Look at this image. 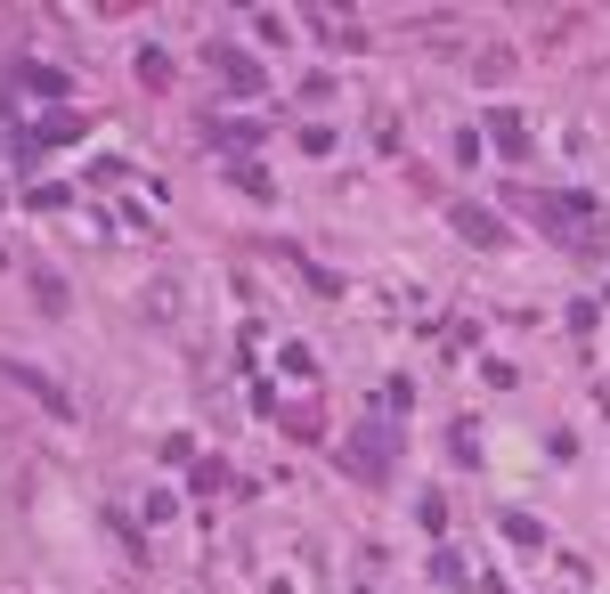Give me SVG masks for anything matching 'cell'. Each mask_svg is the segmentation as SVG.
<instances>
[{
  "label": "cell",
  "mask_w": 610,
  "mask_h": 594,
  "mask_svg": "<svg viewBox=\"0 0 610 594\" xmlns=\"http://www.w3.org/2000/svg\"><path fill=\"white\" fill-rule=\"evenodd\" d=\"M505 538H513V546H545V529H537L529 513H513V521H505Z\"/></svg>",
  "instance_id": "8"
},
{
  "label": "cell",
  "mask_w": 610,
  "mask_h": 594,
  "mask_svg": "<svg viewBox=\"0 0 610 594\" xmlns=\"http://www.w3.org/2000/svg\"><path fill=\"white\" fill-rule=\"evenodd\" d=\"M448 220L472 236V245H505V228H497V212H480V204H448Z\"/></svg>",
  "instance_id": "3"
},
{
  "label": "cell",
  "mask_w": 610,
  "mask_h": 594,
  "mask_svg": "<svg viewBox=\"0 0 610 594\" xmlns=\"http://www.w3.org/2000/svg\"><path fill=\"white\" fill-rule=\"evenodd\" d=\"M9 375H17V383H25V391H33V399H49V407H57V415H66V407H74V399H66V391H57V383H49V375H33V367H9Z\"/></svg>",
  "instance_id": "5"
},
{
  "label": "cell",
  "mask_w": 610,
  "mask_h": 594,
  "mask_svg": "<svg viewBox=\"0 0 610 594\" xmlns=\"http://www.w3.org/2000/svg\"><path fill=\"white\" fill-rule=\"evenodd\" d=\"M391 456H399V432H391V424H358L350 448H342V472H358V481H383Z\"/></svg>",
  "instance_id": "1"
},
{
  "label": "cell",
  "mask_w": 610,
  "mask_h": 594,
  "mask_svg": "<svg viewBox=\"0 0 610 594\" xmlns=\"http://www.w3.org/2000/svg\"><path fill=\"white\" fill-rule=\"evenodd\" d=\"M204 66H212L228 90H261V66H253L244 49H220V41H212V49H204Z\"/></svg>",
  "instance_id": "2"
},
{
  "label": "cell",
  "mask_w": 610,
  "mask_h": 594,
  "mask_svg": "<svg viewBox=\"0 0 610 594\" xmlns=\"http://www.w3.org/2000/svg\"><path fill=\"white\" fill-rule=\"evenodd\" d=\"M33 293H41V310H66V285H57L49 269H33Z\"/></svg>",
  "instance_id": "7"
},
{
  "label": "cell",
  "mask_w": 610,
  "mask_h": 594,
  "mask_svg": "<svg viewBox=\"0 0 610 594\" xmlns=\"http://www.w3.org/2000/svg\"><path fill=\"white\" fill-rule=\"evenodd\" d=\"M285 432H293V440H326V432H318V407H293V415H285Z\"/></svg>",
  "instance_id": "6"
},
{
  "label": "cell",
  "mask_w": 610,
  "mask_h": 594,
  "mask_svg": "<svg viewBox=\"0 0 610 594\" xmlns=\"http://www.w3.org/2000/svg\"><path fill=\"white\" fill-rule=\"evenodd\" d=\"M488 131H497V147H505V155H529V131H521V114H505V106H497V114H488Z\"/></svg>",
  "instance_id": "4"
}]
</instances>
